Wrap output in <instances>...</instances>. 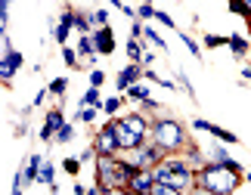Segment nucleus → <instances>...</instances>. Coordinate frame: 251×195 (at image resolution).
<instances>
[{"mask_svg": "<svg viewBox=\"0 0 251 195\" xmlns=\"http://www.w3.org/2000/svg\"><path fill=\"white\" fill-rule=\"evenodd\" d=\"M105 84V72H102V68H93V72H90V87H102Z\"/></svg>", "mask_w": 251, "mask_h": 195, "instance_id": "obj_35", "label": "nucleus"}, {"mask_svg": "<svg viewBox=\"0 0 251 195\" xmlns=\"http://www.w3.org/2000/svg\"><path fill=\"white\" fill-rule=\"evenodd\" d=\"M180 41H183V44H186V50H189L192 56H196V59H201V50H199V44H196V41H192V37H189V34H183V31H180Z\"/></svg>", "mask_w": 251, "mask_h": 195, "instance_id": "obj_31", "label": "nucleus"}, {"mask_svg": "<svg viewBox=\"0 0 251 195\" xmlns=\"http://www.w3.org/2000/svg\"><path fill=\"white\" fill-rule=\"evenodd\" d=\"M9 3H13V0H0V31L3 34L9 28Z\"/></svg>", "mask_w": 251, "mask_h": 195, "instance_id": "obj_28", "label": "nucleus"}, {"mask_svg": "<svg viewBox=\"0 0 251 195\" xmlns=\"http://www.w3.org/2000/svg\"><path fill=\"white\" fill-rule=\"evenodd\" d=\"M192 127H196V130H201V133H211V136H217L220 143H229V146H233V143H239V136H236V133H229V130H224V127H217V124H211V121H205V118H196V121H192Z\"/></svg>", "mask_w": 251, "mask_h": 195, "instance_id": "obj_10", "label": "nucleus"}, {"mask_svg": "<svg viewBox=\"0 0 251 195\" xmlns=\"http://www.w3.org/2000/svg\"><path fill=\"white\" fill-rule=\"evenodd\" d=\"M177 84H180V87H183V90H186L189 96H196V90H192V84H189V77L183 74V72H177Z\"/></svg>", "mask_w": 251, "mask_h": 195, "instance_id": "obj_38", "label": "nucleus"}, {"mask_svg": "<svg viewBox=\"0 0 251 195\" xmlns=\"http://www.w3.org/2000/svg\"><path fill=\"white\" fill-rule=\"evenodd\" d=\"M149 140L158 143L168 155L171 152H180V149H186V146H189L186 143V130H183L174 118H158L155 124H152V130H149Z\"/></svg>", "mask_w": 251, "mask_h": 195, "instance_id": "obj_5", "label": "nucleus"}, {"mask_svg": "<svg viewBox=\"0 0 251 195\" xmlns=\"http://www.w3.org/2000/svg\"><path fill=\"white\" fill-rule=\"evenodd\" d=\"M143 37H146V41H149V44H155V47H158V50H161V53H165V50H168V44H165V41H161V34L155 31V28H143Z\"/></svg>", "mask_w": 251, "mask_h": 195, "instance_id": "obj_24", "label": "nucleus"}, {"mask_svg": "<svg viewBox=\"0 0 251 195\" xmlns=\"http://www.w3.org/2000/svg\"><path fill=\"white\" fill-rule=\"evenodd\" d=\"M239 183H242V171L229 168V164H214V161H208L201 171H196V192L226 195V192H236Z\"/></svg>", "mask_w": 251, "mask_h": 195, "instance_id": "obj_1", "label": "nucleus"}, {"mask_svg": "<svg viewBox=\"0 0 251 195\" xmlns=\"http://www.w3.org/2000/svg\"><path fill=\"white\" fill-rule=\"evenodd\" d=\"M137 19H155V6H152L149 0H146V3H140L137 6Z\"/></svg>", "mask_w": 251, "mask_h": 195, "instance_id": "obj_32", "label": "nucleus"}, {"mask_svg": "<svg viewBox=\"0 0 251 195\" xmlns=\"http://www.w3.org/2000/svg\"><path fill=\"white\" fill-rule=\"evenodd\" d=\"M81 164H84L81 158H65V164H62V168H65V171H69V173H72V177H78V171H81Z\"/></svg>", "mask_w": 251, "mask_h": 195, "instance_id": "obj_34", "label": "nucleus"}, {"mask_svg": "<svg viewBox=\"0 0 251 195\" xmlns=\"http://www.w3.org/2000/svg\"><path fill=\"white\" fill-rule=\"evenodd\" d=\"M149 130H152V124L146 121V115H140V112H130V115H124V118H115V133H118V146L124 152L137 149L140 143H146Z\"/></svg>", "mask_w": 251, "mask_h": 195, "instance_id": "obj_4", "label": "nucleus"}, {"mask_svg": "<svg viewBox=\"0 0 251 195\" xmlns=\"http://www.w3.org/2000/svg\"><path fill=\"white\" fill-rule=\"evenodd\" d=\"M75 28H78L81 34H90L93 31V19L84 16V13H75Z\"/></svg>", "mask_w": 251, "mask_h": 195, "instance_id": "obj_23", "label": "nucleus"}, {"mask_svg": "<svg viewBox=\"0 0 251 195\" xmlns=\"http://www.w3.org/2000/svg\"><path fill=\"white\" fill-rule=\"evenodd\" d=\"M229 50H233V56H236V59H245V53H248V47H251V41H248V37H242V34H233V37H229Z\"/></svg>", "mask_w": 251, "mask_h": 195, "instance_id": "obj_16", "label": "nucleus"}, {"mask_svg": "<svg viewBox=\"0 0 251 195\" xmlns=\"http://www.w3.org/2000/svg\"><path fill=\"white\" fill-rule=\"evenodd\" d=\"M75 133H78V130H75V124H69V121H65L62 127L56 130V140H53V143H59V146H65V143H72V140H75Z\"/></svg>", "mask_w": 251, "mask_h": 195, "instance_id": "obj_20", "label": "nucleus"}, {"mask_svg": "<svg viewBox=\"0 0 251 195\" xmlns=\"http://www.w3.org/2000/svg\"><path fill=\"white\" fill-rule=\"evenodd\" d=\"M152 173H155V180L158 183H168V186H174L177 192H189V189H196V168L186 161V155H165L155 168H152Z\"/></svg>", "mask_w": 251, "mask_h": 195, "instance_id": "obj_3", "label": "nucleus"}, {"mask_svg": "<svg viewBox=\"0 0 251 195\" xmlns=\"http://www.w3.org/2000/svg\"><path fill=\"white\" fill-rule=\"evenodd\" d=\"M137 173V168L127 158L118 155H96V183L105 192H127L130 177Z\"/></svg>", "mask_w": 251, "mask_h": 195, "instance_id": "obj_2", "label": "nucleus"}, {"mask_svg": "<svg viewBox=\"0 0 251 195\" xmlns=\"http://www.w3.org/2000/svg\"><path fill=\"white\" fill-rule=\"evenodd\" d=\"M84 105H96V109H102V102H100V87H90L84 96H81V109Z\"/></svg>", "mask_w": 251, "mask_h": 195, "instance_id": "obj_22", "label": "nucleus"}, {"mask_svg": "<svg viewBox=\"0 0 251 195\" xmlns=\"http://www.w3.org/2000/svg\"><path fill=\"white\" fill-rule=\"evenodd\" d=\"M93 44H96V53L100 56H112L115 53V31L109 25H102V28H93Z\"/></svg>", "mask_w": 251, "mask_h": 195, "instance_id": "obj_9", "label": "nucleus"}, {"mask_svg": "<svg viewBox=\"0 0 251 195\" xmlns=\"http://www.w3.org/2000/svg\"><path fill=\"white\" fill-rule=\"evenodd\" d=\"M121 102H124L121 96H109V99L102 102V112H105V115H118V112H121Z\"/></svg>", "mask_w": 251, "mask_h": 195, "instance_id": "obj_26", "label": "nucleus"}, {"mask_svg": "<svg viewBox=\"0 0 251 195\" xmlns=\"http://www.w3.org/2000/svg\"><path fill=\"white\" fill-rule=\"evenodd\" d=\"M65 90H69V81H65V77H56L50 84V93H56V96H65Z\"/></svg>", "mask_w": 251, "mask_h": 195, "instance_id": "obj_33", "label": "nucleus"}, {"mask_svg": "<svg viewBox=\"0 0 251 195\" xmlns=\"http://www.w3.org/2000/svg\"><path fill=\"white\" fill-rule=\"evenodd\" d=\"M208 161H214V164H229V168H236V171H242V164H239L236 158H229V152L224 149V146H214V149L208 152Z\"/></svg>", "mask_w": 251, "mask_h": 195, "instance_id": "obj_15", "label": "nucleus"}, {"mask_svg": "<svg viewBox=\"0 0 251 195\" xmlns=\"http://www.w3.org/2000/svg\"><path fill=\"white\" fill-rule=\"evenodd\" d=\"M37 183H44V186H53V183H56V168L47 158L41 164V171H37Z\"/></svg>", "mask_w": 251, "mask_h": 195, "instance_id": "obj_17", "label": "nucleus"}, {"mask_svg": "<svg viewBox=\"0 0 251 195\" xmlns=\"http://www.w3.org/2000/svg\"><path fill=\"white\" fill-rule=\"evenodd\" d=\"M93 149L100 152V155H118V152H121L118 133H115V121H109L105 127L96 130V136H93Z\"/></svg>", "mask_w": 251, "mask_h": 195, "instance_id": "obj_7", "label": "nucleus"}, {"mask_svg": "<svg viewBox=\"0 0 251 195\" xmlns=\"http://www.w3.org/2000/svg\"><path fill=\"white\" fill-rule=\"evenodd\" d=\"M44 99H47V90H41V93H37V96H34V102H31V105H41Z\"/></svg>", "mask_w": 251, "mask_h": 195, "instance_id": "obj_41", "label": "nucleus"}, {"mask_svg": "<svg viewBox=\"0 0 251 195\" xmlns=\"http://www.w3.org/2000/svg\"><path fill=\"white\" fill-rule=\"evenodd\" d=\"M72 28H75V9H65L62 19H59V25L53 28V37L65 47V41H69V34H72Z\"/></svg>", "mask_w": 251, "mask_h": 195, "instance_id": "obj_14", "label": "nucleus"}, {"mask_svg": "<svg viewBox=\"0 0 251 195\" xmlns=\"http://www.w3.org/2000/svg\"><path fill=\"white\" fill-rule=\"evenodd\" d=\"M155 19H158L161 25H168V28H174V19H171L168 13H161V9H155Z\"/></svg>", "mask_w": 251, "mask_h": 195, "instance_id": "obj_39", "label": "nucleus"}, {"mask_svg": "<svg viewBox=\"0 0 251 195\" xmlns=\"http://www.w3.org/2000/svg\"><path fill=\"white\" fill-rule=\"evenodd\" d=\"M242 77H245V81H251V65H245V68H242Z\"/></svg>", "mask_w": 251, "mask_h": 195, "instance_id": "obj_42", "label": "nucleus"}, {"mask_svg": "<svg viewBox=\"0 0 251 195\" xmlns=\"http://www.w3.org/2000/svg\"><path fill=\"white\" fill-rule=\"evenodd\" d=\"M62 62L69 68H78V50H72V47H62Z\"/></svg>", "mask_w": 251, "mask_h": 195, "instance_id": "obj_30", "label": "nucleus"}, {"mask_svg": "<svg viewBox=\"0 0 251 195\" xmlns=\"http://www.w3.org/2000/svg\"><path fill=\"white\" fill-rule=\"evenodd\" d=\"M152 186H155V173L152 171H137L127 183V192H152Z\"/></svg>", "mask_w": 251, "mask_h": 195, "instance_id": "obj_11", "label": "nucleus"}, {"mask_svg": "<svg viewBox=\"0 0 251 195\" xmlns=\"http://www.w3.org/2000/svg\"><path fill=\"white\" fill-rule=\"evenodd\" d=\"M229 9H233L236 16H242L245 22H251V9H248V3H245V0H229Z\"/></svg>", "mask_w": 251, "mask_h": 195, "instance_id": "obj_25", "label": "nucleus"}, {"mask_svg": "<svg viewBox=\"0 0 251 195\" xmlns=\"http://www.w3.org/2000/svg\"><path fill=\"white\" fill-rule=\"evenodd\" d=\"M140 77H143V65L140 62H130L127 68H121V72H118V81H115V84H118V90H127V87L137 84Z\"/></svg>", "mask_w": 251, "mask_h": 195, "instance_id": "obj_13", "label": "nucleus"}, {"mask_svg": "<svg viewBox=\"0 0 251 195\" xmlns=\"http://www.w3.org/2000/svg\"><path fill=\"white\" fill-rule=\"evenodd\" d=\"M245 3H248V9H251V0H245Z\"/></svg>", "mask_w": 251, "mask_h": 195, "instance_id": "obj_45", "label": "nucleus"}, {"mask_svg": "<svg viewBox=\"0 0 251 195\" xmlns=\"http://www.w3.org/2000/svg\"><path fill=\"white\" fill-rule=\"evenodd\" d=\"M90 19H93V25H109V13H105V9H96V13H90Z\"/></svg>", "mask_w": 251, "mask_h": 195, "instance_id": "obj_36", "label": "nucleus"}, {"mask_svg": "<svg viewBox=\"0 0 251 195\" xmlns=\"http://www.w3.org/2000/svg\"><path fill=\"white\" fill-rule=\"evenodd\" d=\"M155 62V53H143V65H152Z\"/></svg>", "mask_w": 251, "mask_h": 195, "instance_id": "obj_40", "label": "nucleus"}, {"mask_svg": "<svg viewBox=\"0 0 251 195\" xmlns=\"http://www.w3.org/2000/svg\"><path fill=\"white\" fill-rule=\"evenodd\" d=\"M109 3H112V6H118V9H124V6H127V3H121V0H109Z\"/></svg>", "mask_w": 251, "mask_h": 195, "instance_id": "obj_43", "label": "nucleus"}, {"mask_svg": "<svg viewBox=\"0 0 251 195\" xmlns=\"http://www.w3.org/2000/svg\"><path fill=\"white\" fill-rule=\"evenodd\" d=\"M186 161H189L196 171H201V168L208 164V158L201 155V149H196V146H186Z\"/></svg>", "mask_w": 251, "mask_h": 195, "instance_id": "obj_19", "label": "nucleus"}, {"mask_svg": "<svg viewBox=\"0 0 251 195\" xmlns=\"http://www.w3.org/2000/svg\"><path fill=\"white\" fill-rule=\"evenodd\" d=\"M19 68H22V53L13 50V47H9V37L3 34V59H0V77H3V84L13 81V74Z\"/></svg>", "mask_w": 251, "mask_h": 195, "instance_id": "obj_8", "label": "nucleus"}, {"mask_svg": "<svg viewBox=\"0 0 251 195\" xmlns=\"http://www.w3.org/2000/svg\"><path fill=\"white\" fill-rule=\"evenodd\" d=\"M127 96H130V99H149V90H146V87H143V84H130L127 87Z\"/></svg>", "mask_w": 251, "mask_h": 195, "instance_id": "obj_29", "label": "nucleus"}, {"mask_svg": "<svg viewBox=\"0 0 251 195\" xmlns=\"http://www.w3.org/2000/svg\"><path fill=\"white\" fill-rule=\"evenodd\" d=\"M149 3H152V0H149Z\"/></svg>", "mask_w": 251, "mask_h": 195, "instance_id": "obj_46", "label": "nucleus"}, {"mask_svg": "<svg viewBox=\"0 0 251 195\" xmlns=\"http://www.w3.org/2000/svg\"><path fill=\"white\" fill-rule=\"evenodd\" d=\"M127 56H130V62H143V44H140V37H130V41H127Z\"/></svg>", "mask_w": 251, "mask_h": 195, "instance_id": "obj_21", "label": "nucleus"}, {"mask_svg": "<svg viewBox=\"0 0 251 195\" xmlns=\"http://www.w3.org/2000/svg\"><path fill=\"white\" fill-rule=\"evenodd\" d=\"M78 53L84 56V59H90V62H93V56H96V44H93V37H90V34H81V41H78Z\"/></svg>", "mask_w": 251, "mask_h": 195, "instance_id": "obj_18", "label": "nucleus"}, {"mask_svg": "<svg viewBox=\"0 0 251 195\" xmlns=\"http://www.w3.org/2000/svg\"><path fill=\"white\" fill-rule=\"evenodd\" d=\"M93 118H96V105H84V109L75 115V121H81V124H93Z\"/></svg>", "mask_w": 251, "mask_h": 195, "instance_id": "obj_27", "label": "nucleus"}, {"mask_svg": "<svg viewBox=\"0 0 251 195\" xmlns=\"http://www.w3.org/2000/svg\"><path fill=\"white\" fill-rule=\"evenodd\" d=\"M62 124H65V118H62V112H59V109H53L50 115H47L44 127H41V140H44V143H50V140H56V130H59Z\"/></svg>", "mask_w": 251, "mask_h": 195, "instance_id": "obj_12", "label": "nucleus"}, {"mask_svg": "<svg viewBox=\"0 0 251 195\" xmlns=\"http://www.w3.org/2000/svg\"><path fill=\"white\" fill-rule=\"evenodd\" d=\"M245 180H248V183H251V171H248V173H245Z\"/></svg>", "mask_w": 251, "mask_h": 195, "instance_id": "obj_44", "label": "nucleus"}, {"mask_svg": "<svg viewBox=\"0 0 251 195\" xmlns=\"http://www.w3.org/2000/svg\"><path fill=\"white\" fill-rule=\"evenodd\" d=\"M165 155H168V152L161 149L158 143L149 140V143H140L137 149H127V161H130L137 171H152L161 158H165Z\"/></svg>", "mask_w": 251, "mask_h": 195, "instance_id": "obj_6", "label": "nucleus"}, {"mask_svg": "<svg viewBox=\"0 0 251 195\" xmlns=\"http://www.w3.org/2000/svg\"><path fill=\"white\" fill-rule=\"evenodd\" d=\"M224 44H229V37H217V34L205 37V47H224Z\"/></svg>", "mask_w": 251, "mask_h": 195, "instance_id": "obj_37", "label": "nucleus"}]
</instances>
